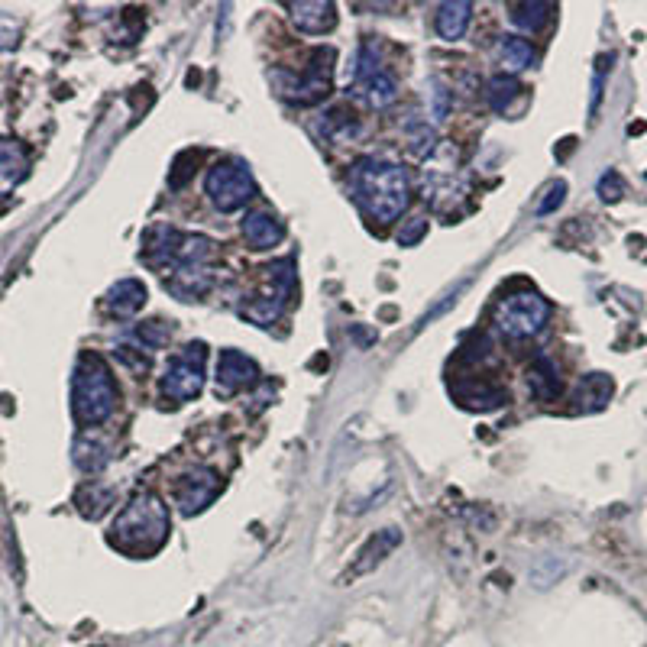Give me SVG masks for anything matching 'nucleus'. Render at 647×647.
<instances>
[{"instance_id":"a878e982","label":"nucleus","mask_w":647,"mask_h":647,"mask_svg":"<svg viewBox=\"0 0 647 647\" xmlns=\"http://www.w3.org/2000/svg\"><path fill=\"white\" fill-rule=\"evenodd\" d=\"M75 463H78L85 473H101L104 466L110 463V453H107V447L94 444V440L78 437V440H75Z\"/></svg>"},{"instance_id":"f704fd0d","label":"nucleus","mask_w":647,"mask_h":647,"mask_svg":"<svg viewBox=\"0 0 647 647\" xmlns=\"http://www.w3.org/2000/svg\"><path fill=\"white\" fill-rule=\"evenodd\" d=\"M117 356L123 363H130L133 369H140V373H146V369H149V356H143V353L133 356V347H117Z\"/></svg>"},{"instance_id":"4be33fe9","label":"nucleus","mask_w":647,"mask_h":647,"mask_svg":"<svg viewBox=\"0 0 647 647\" xmlns=\"http://www.w3.org/2000/svg\"><path fill=\"white\" fill-rule=\"evenodd\" d=\"M554 4H544V0H525V4H512V23L525 33H538L541 26L550 20Z\"/></svg>"},{"instance_id":"20e7f679","label":"nucleus","mask_w":647,"mask_h":647,"mask_svg":"<svg viewBox=\"0 0 647 647\" xmlns=\"http://www.w3.org/2000/svg\"><path fill=\"white\" fill-rule=\"evenodd\" d=\"M547 318H550V305L534 292V288H521V292L499 298V305L492 311L495 327H499V334H505L508 340H525V337L541 334Z\"/></svg>"},{"instance_id":"c85d7f7f","label":"nucleus","mask_w":647,"mask_h":647,"mask_svg":"<svg viewBox=\"0 0 647 647\" xmlns=\"http://www.w3.org/2000/svg\"><path fill=\"white\" fill-rule=\"evenodd\" d=\"M321 130H324V140H340V136L356 133V120H353V114H347V110H334V114L324 117Z\"/></svg>"},{"instance_id":"1a4fd4ad","label":"nucleus","mask_w":647,"mask_h":647,"mask_svg":"<svg viewBox=\"0 0 647 647\" xmlns=\"http://www.w3.org/2000/svg\"><path fill=\"white\" fill-rule=\"evenodd\" d=\"M353 94L363 98L369 107H389L395 101V78L379 65L376 52L369 46H360L356 52V68H353Z\"/></svg>"},{"instance_id":"c9c22d12","label":"nucleus","mask_w":647,"mask_h":647,"mask_svg":"<svg viewBox=\"0 0 647 647\" xmlns=\"http://www.w3.org/2000/svg\"><path fill=\"white\" fill-rule=\"evenodd\" d=\"M10 46H17V23L0 17V49H10Z\"/></svg>"},{"instance_id":"a211bd4d","label":"nucleus","mask_w":647,"mask_h":647,"mask_svg":"<svg viewBox=\"0 0 647 647\" xmlns=\"http://www.w3.org/2000/svg\"><path fill=\"white\" fill-rule=\"evenodd\" d=\"M473 20V4H466V0H457V4H440L437 7V17H434V30L440 39H460L466 33V26Z\"/></svg>"},{"instance_id":"bb28decb","label":"nucleus","mask_w":647,"mask_h":647,"mask_svg":"<svg viewBox=\"0 0 647 647\" xmlns=\"http://www.w3.org/2000/svg\"><path fill=\"white\" fill-rule=\"evenodd\" d=\"M169 337H172V324H165V321H143L136 327V340H140L146 350H162L165 343H169Z\"/></svg>"},{"instance_id":"6e6552de","label":"nucleus","mask_w":647,"mask_h":647,"mask_svg":"<svg viewBox=\"0 0 647 647\" xmlns=\"http://www.w3.org/2000/svg\"><path fill=\"white\" fill-rule=\"evenodd\" d=\"M263 272L269 275L272 292L253 298L250 305H243V318H250L256 327H269L272 321H279V314L285 311L288 298L295 295V285H298L295 259H282V263L266 266Z\"/></svg>"},{"instance_id":"393cba45","label":"nucleus","mask_w":647,"mask_h":647,"mask_svg":"<svg viewBox=\"0 0 647 647\" xmlns=\"http://www.w3.org/2000/svg\"><path fill=\"white\" fill-rule=\"evenodd\" d=\"M110 505H114V489H107V486L91 483L78 492V512L91 521H98Z\"/></svg>"},{"instance_id":"f8f14e48","label":"nucleus","mask_w":647,"mask_h":647,"mask_svg":"<svg viewBox=\"0 0 647 647\" xmlns=\"http://www.w3.org/2000/svg\"><path fill=\"white\" fill-rule=\"evenodd\" d=\"M285 7L292 10V23L308 36H321L327 30H334L337 23V7L330 0H298V4H285Z\"/></svg>"},{"instance_id":"72a5a7b5","label":"nucleus","mask_w":647,"mask_h":647,"mask_svg":"<svg viewBox=\"0 0 647 647\" xmlns=\"http://www.w3.org/2000/svg\"><path fill=\"white\" fill-rule=\"evenodd\" d=\"M431 98H434V120H444L450 110V91L444 85H431Z\"/></svg>"},{"instance_id":"4468645a","label":"nucleus","mask_w":647,"mask_h":647,"mask_svg":"<svg viewBox=\"0 0 647 647\" xmlns=\"http://www.w3.org/2000/svg\"><path fill=\"white\" fill-rule=\"evenodd\" d=\"M211 285H214L211 269H188V272L165 275V292L175 295L178 301H198L211 292Z\"/></svg>"},{"instance_id":"7c9ffc66","label":"nucleus","mask_w":647,"mask_h":647,"mask_svg":"<svg viewBox=\"0 0 647 647\" xmlns=\"http://www.w3.org/2000/svg\"><path fill=\"white\" fill-rule=\"evenodd\" d=\"M424 233H428V217H411L408 224L398 230V243H402V246H415V243H421Z\"/></svg>"},{"instance_id":"0eeeda50","label":"nucleus","mask_w":647,"mask_h":647,"mask_svg":"<svg viewBox=\"0 0 647 647\" xmlns=\"http://www.w3.org/2000/svg\"><path fill=\"white\" fill-rule=\"evenodd\" d=\"M204 363H208V347L198 343H185L178 350L162 376V395L172 402H191L204 392Z\"/></svg>"},{"instance_id":"f257e3e1","label":"nucleus","mask_w":647,"mask_h":647,"mask_svg":"<svg viewBox=\"0 0 647 647\" xmlns=\"http://www.w3.org/2000/svg\"><path fill=\"white\" fill-rule=\"evenodd\" d=\"M350 191L360 201V208L379 224H392L395 217H402L411 201L408 172L402 165L376 156H366L350 169Z\"/></svg>"},{"instance_id":"39448f33","label":"nucleus","mask_w":647,"mask_h":647,"mask_svg":"<svg viewBox=\"0 0 647 647\" xmlns=\"http://www.w3.org/2000/svg\"><path fill=\"white\" fill-rule=\"evenodd\" d=\"M204 191H208L217 211L230 214L246 208V201L256 198V178L243 159H220L204 175Z\"/></svg>"},{"instance_id":"9d476101","label":"nucleus","mask_w":647,"mask_h":647,"mask_svg":"<svg viewBox=\"0 0 647 647\" xmlns=\"http://www.w3.org/2000/svg\"><path fill=\"white\" fill-rule=\"evenodd\" d=\"M220 492V476L211 470V466H198V470L185 473L175 486V505L185 518L204 512Z\"/></svg>"},{"instance_id":"9b49d317","label":"nucleus","mask_w":647,"mask_h":647,"mask_svg":"<svg viewBox=\"0 0 647 647\" xmlns=\"http://www.w3.org/2000/svg\"><path fill=\"white\" fill-rule=\"evenodd\" d=\"M259 382V366L240 350H224L217 360V392L233 395Z\"/></svg>"},{"instance_id":"423d86ee","label":"nucleus","mask_w":647,"mask_h":647,"mask_svg":"<svg viewBox=\"0 0 647 647\" xmlns=\"http://www.w3.org/2000/svg\"><path fill=\"white\" fill-rule=\"evenodd\" d=\"M275 85H279V94L292 104H318L327 98L330 91V78H334V49H318L311 55L308 68L301 75L292 72H275Z\"/></svg>"},{"instance_id":"6ab92c4d","label":"nucleus","mask_w":647,"mask_h":647,"mask_svg":"<svg viewBox=\"0 0 647 647\" xmlns=\"http://www.w3.org/2000/svg\"><path fill=\"white\" fill-rule=\"evenodd\" d=\"M612 398V379L593 373V376H583V382L576 385V395H573V408L576 411H599L605 402Z\"/></svg>"},{"instance_id":"2eb2a0df","label":"nucleus","mask_w":647,"mask_h":647,"mask_svg":"<svg viewBox=\"0 0 647 647\" xmlns=\"http://www.w3.org/2000/svg\"><path fill=\"white\" fill-rule=\"evenodd\" d=\"M528 389L538 402H554L560 395V373H557V363L550 360L547 353L534 356V363L528 366Z\"/></svg>"},{"instance_id":"7ed1b4c3","label":"nucleus","mask_w":647,"mask_h":647,"mask_svg":"<svg viewBox=\"0 0 647 647\" xmlns=\"http://www.w3.org/2000/svg\"><path fill=\"white\" fill-rule=\"evenodd\" d=\"M72 402L81 424H104L117 408V385L98 353H81L72 376Z\"/></svg>"},{"instance_id":"473e14b6","label":"nucleus","mask_w":647,"mask_h":647,"mask_svg":"<svg viewBox=\"0 0 647 647\" xmlns=\"http://www.w3.org/2000/svg\"><path fill=\"white\" fill-rule=\"evenodd\" d=\"M599 195H602V201H618V198H622V178H618V172H605L599 178Z\"/></svg>"},{"instance_id":"aec40b11","label":"nucleus","mask_w":647,"mask_h":647,"mask_svg":"<svg viewBox=\"0 0 647 647\" xmlns=\"http://www.w3.org/2000/svg\"><path fill=\"white\" fill-rule=\"evenodd\" d=\"M538 52L521 36H502L499 39V62L505 68V75H515V72H525V68L534 65Z\"/></svg>"},{"instance_id":"dca6fc26","label":"nucleus","mask_w":647,"mask_h":647,"mask_svg":"<svg viewBox=\"0 0 647 647\" xmlns=\"http://www.w3.org/2000/svg\"><path fill=\"white\" fill-rule=\"evenodd\" d=\"M453 392H457V402L470 411H495L508 402V392L492 382H463Z\"/></svg>"},{"instance_id":"ddd939ff","label":"nucleus","mask_w":647,"mask_h":647,"mask_svg":"<svg viewBox=\"0 0 647 647\" xmlns=\"http://www.w3.org/2000/svg\"><path fill=\"white\" fill-rule=\"evenodd\" d=\"M240 227L253 250H272V246H279L285 240V224L272 211H250Z\"/></svg>"},{"instance_id":"c756f323","label":"nucleus","mask_w":647,"mask_h":647,"mask_svg":"<svg viewBox=\"0 0 647 647\" xmlns=\"http://www.w3.org/2000/svg\"><path fill=\"white\" fill-rule=\"evenodd\" d=\"M195 162H198L195 149H188V153L178 156V159H175V169L169 172V185H172V188H182V185L188 182V178H191V172H195V169H191Z\"/></svg>"},{"instance_id":"cd10ccee","label":"nucleus","mask_w":647,"mask_h":647,"mask_svg":"<svg viewBox=\"0 0 647 647\" xmlns=\"http://www.w3.org/2000/svg\"><path fill=\"white\" fill-rule=\"evenodd\" d=\"M434 146H437V133L428 127V123H408V149L415 156H431L434 153Z\"/></svg>"},{"instance_id":"2f4dec72","label":"nucleus","mask_w":647,"mask_h":647,"mask_svg":"<svg viewBox=\"0 0 647 647\" xmlns=\"http://www.w3.org/2000/svg\"><path fill=\"white\" fill-rule=\"evenodd\" d=\"M544 201L538 204V214H550V211H557L560 204H563V198H567V182H554L547 191H544Z\"/></svg>"},{"instance_id":"5701e85b","label":"nucleus","mask_w":647,"mask_h":647,"mask_svg":"<svg viewBox=\"0 0 647 647\" xmlns=\"http://www.w3.org/2000/svg\"><path fill=\"white\" fill-rule=\"evenodd\" d=\"M398 544H402V534H398L395 528H385L382 534H376V538L363 547V554H360L363 560L356 563L350 576H360V573H366L369 567H373V563H379V560H382L385 554H389V550H395Z\"/></svg>"},{"instance_id":"f03ea898","label":"nucleus","mask_w":647,"mask_h":647,"mask_svg":"<svg viewBox=\"0 0 647 647\" xmlns=\"http://www.w3.org/2000/svg\"><path fill=\"white\" fill-rule=\"evenodd\" d=\"M169 541V508L156 492H136L110 528V544L123 554L146 557Z\"/></svg>"},{"instance_id":"412c9836","label":"nucleus","mask_w":647,"mask_h":647,"mask_svg":"<svg viewBox=\"0 0 647 647\" xmlns=\"http://www.w3.org/2000/svg\"><path fill=\"white\" fill-rule=\"evenodd\" d=\"M26 165H30V159H26V149L17 140L0 143V182L17 185L26 175Z\"/></svg>"},{"instance_id":"f3484780","label":"nucleus","mask_w":647,"mask_h":647,"mask_svg":"<svg viewBox=\"0 0 647 647\" xmlns=\"http://www.w3.org/2000/svg\"><path fill=\"white\" fill-rule=\"evenodd\" d=\"M143 305H146V285L140 279H120L107 292V308L117 318H133Z\"/></svg>"},{"instance_id":"b1692460","label":"nucleus","mask_w":647,"mask_h":647,"mask_svg":"<svg viewBox=\"0 0 647 647\" xmlns=\"http://www.w3.org/2000/svg\"><path fill=\"white\" fill-rule=\"evenodd\" d=\"M521 94V85H518V78L515 75H495L489 78V85H486V104L495 110V114H505L508 107H512V101Z\"/></svg>"}]
</instances>
